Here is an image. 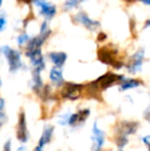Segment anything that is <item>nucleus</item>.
Instances as JSON below:
<instances>
[{"instance_id":"1","label":"nucleus","mask_w":150,"mask_h":151,"mask_svg":"<svg viewBox=\"0 0 150 151\" xmlns=\"http://www.w3.org/2000/svg\"><path fill=\"white\" fill-rule=\"evenodd\" d=\"M0 54L5 58L10 72H17L23 66L22 54L19 50H14L8 45H2L0 47Z\"/></svg>"},{"instance_id":"2","label":"nucleus","mask_w":150,"mask_h":151,"mask_svg":"<svg viewBox=\"0 0 150 151\" xmlns=\"http://www.w3.org/2000/svg\"><path fill=\"white\" fill-rule=\"evenodd\" d=\"M117 54L118 50L116 48L111 47L110 45L102 46L98 50V59L102 63L112 66L115 69H121L123 63L117 59Z\"/></svg>"},{"instance_id":"3","label":"nucleus","mask_w":150,"mask_h":151,"mask_svg":"<svg viewBox=\"0 0 150 151\" xmlns=\"http://www.w3.org/2000/svg\"><path fill=\"white\" fill-rule=\"evenodd\" d=\"M83 88V84L75 83V82H64L62 91H61V96L64 99L75 101L78 98H80Z\"/></svg>"},{"instance_id":"4","label":"nucleus","mask_w":150,"mask_h":151,"mask_svg":"<svg viewBox=\"0 0 150 151\" xmlns=\"http://www.w3.org/2000/svg\"><path fill=\"white\" fill-rule=\"evenodd\" d=\"M73 21H74L76 24H80L81 26H83L84 28L88 29V30L90 32H95L101 27V23L99 22V21L92 19L84 12H77V14L73 17Z\"/></svg>"},{"instance_id":"5","label":"nucleus","mask_w":150,"mask_h":151,"mask_svg":"<svg viewBox=\"0 0 150 151\" xmlns=\"http://www.w3.org/2000/svg\"><path fill=\"white\" fill-rule=\"evenodd\" d=\"M145 58V50L144 48L138 50L130 59L126 64V69L131 74H136L137 72L141 71L143 66V62Z\"/></svg>"},{"instance_id":"6","label":"nucleus","mask_w":150,"mask_h":151,"mask_svg":"<svg viewBox=\"0 0 150 151\" xmlns=\"http://www.w3.org/2000/svg\"><path fill=\"white\" fill-rule=\"evenodd\" d=\"M123 78V75H118V74L112 73V72H107L104 75L100 76L97 80H95V82L100 88V90L103 91L114 86L116 82H120Z\"/></svg>"},{"instance_id":"7","label":"nucleus","mask_w":150,"mask_h":151,"mask_svg":"<svg viewBox=\"0 0 150 151\" xmlns=\"http://www.w3.org/2000/svg\"><path fill=\"white\" fill-rule=\"evenodd\" d=\"M25 56L30 60V63L32 65L33 69L42 71L45 68V62H44V57L42 55L41 48L25 50Z\"/></svg>"},{"instance_id":"8","label":"nucleus","mask_w":150,"mask_h":151,"mask_svg":"<svg viewBox=\"0 0 150 151\" xmlns=\"http://www.w3.org/2000/svg\"><path fill=\"white\" fill-rule=\"evenodd\" d=\"M39 8V14L41 17H43L44 20L50 21L55 18L57 14V6L54 3H50L48 1H45L37 6Z\"/></svg>"},{"instance_id":"9","label":"nucleus","mask_w":150,"mask_h":151,"mask_svg":"<svg viewBox=\"0 0 150 151\" xmlns=\"http://www.w3.org/2000/svg\"><path fill=\"white\" fill-rule=\"evenodd\" d=\"M17 136L18 139L21 142L25 143L28 140V132H27V123H26V117L25 113L22 112L19 117V123H18V129H17Z\"/></svg>"},{"instance_id":"10","label":"nucleus","mask_w":150,"mask_h":151,"mask_svg":"<svg viewBox=\"0 0 150 151\" xmlns=\"http://www.w3.org/2000/svg\"><path fill=\"white\" fill-rule=\"evenodd\" d=\"M93 141L96 144V150H100L101 148L104 145V141H105V134L103 131H101L98 127L97 122L94 123L93 125Z\"/></svg>"},{"instance_id":"11","label":"nucleus","mask_w":150,"mask_h":151,"mask_svg":"<svg viewBox=\"0 0 150 151\" xmlns=\"http://www.w3.org/2000/svg\"><path fill=\"white\" fill-rule=\"evenodd\" d=\"M50 79L52 82V84L56 86H61L64 84V76H63V71L59 67H52L50 71Z\"/></svg>"},{"instance_id":"12","label":"nucleus","mask_w":150,"mask_h":151,"mask_svg":"<svg viewBox=\"0 0 150 151\" xmlns=\"http://www.w3.org/2000/svg\"><path fill=\"white\" fill-rule=\"evenodd\" d=\"M48 58L56 67L62 68L66 63L68 57H67L66 52H50L48 54Z\"/></svg>"},{"instance_id":"13","label":"nucleus","mask_w":150,"mask_h":151,"mask_svg":"<svg viewBox=\"0 0 150 151\" xmlns=\"http://www.w3.org/2000/svg\"><path fill=\"white\" fill-rule=\"evenodd\" d=\"M88 115H90V110L88 109L80 110V111H78L77 113H73L69 116L68 120H67V124L73 127V125L76 124V123H79V122L84 121L88 117Z\"/></svg>"},{"instance_id":"14","label":"nucleus","mask_w":150,"mask_h":151,"mask_svg":"<svg viewBox=\"0 0 150 151\" xmlns=\"http://www.w3.org/2000/svg\"><path fill=\"white\" fill-rule=\"evenodd\" d=\"M137 127H138V122H134V121H122L119 124L118 132L120 133V135L128 136L136 133Z\"/></svg>"},{"instance_id":"15","label":"nucleus","mask_w":150,"mask_h":151,"mask_svg":"<svg viewBox=\"0 0 150 151\" xmlns=\"http://www.w3.org/2000/svg\"><path fill=\"white\" fill-rule=\"evenodd\" d=\"M143 82L139 79H134V78H126L124 77L121 81L119 82L120 91H128L132 88H137L142 84Z\"/></svg>"},{"instance_id":"16","label":"nucleus","mask_w":150,"mask_h":151,"mask_svg":"<svg viewBox=\"0 0 150 151\" xmlns=\"http://www.w3.org/2000/svg\"><path fill=\"white\" fill-rule=\"evenodd\" d=\"M54 131H55L54 127H52V125H46V127H44L43 132H42V135H41V137H40L38 146H40V147H43V146H45L47 143H50V140H52Z\"/></svg>"},{"instance_id":"17","label":"nucleus","mask_w":150,"mask_h":151,"mask_svg":"<svg viewBox=\"0 0 150 151\" xmlns=\"http://www.w3.org/2000/svg\"><path fill=\"white\" fill-rule=\"evenodd\" d=\"M41 71L36 69H33L32 72V88L36 93H39V91H42L43 88V82H42L41 79V75H40Z\"/></svg>"},{"instance_id":"18","label":"nucleus","mask_w":150,"mask_h":151,"mask_svg":"<svg viewBox=\"0 0 150 151\" xmlns=\"http://www.w3.org/2000/svg\"><path fill=\"white\" fill-rule=\"evenodd\" d=\"M86 0H66L63 4V9L68 12V10H72L74 8H77L80 4H82Z\"/></svg>"},{"instance_id":"19","label":"nucleus","mask_w":150,"mask_h":151,"mask_svg":"<svg viewBox=\"0 0 150 151\" xmlns=\"http://www.w3.org/2000/svg\"><path fill=\"white\" fill-rule=\"evenodd\" d=\"M50 34H52V29H50V25H48L47 21L44 20L43 22L41 23V25H40L39 35L42 36V37H43L44 39L46 40L50 36Z\"/></svg>"},{"instance_id":"20","label":"nucleus","mask_w":150,"mask_h":151,"mask_svg":"<svg viewBox=\"0 0 150 151\" xmlns=\"http://www.w3.org/2000/svg\"><path fill=\"white\" fill-rule=\"evenodd\" d=\"M31 36L29 35L28 33H21L18 35V37H17V44H18L19 46H26L27 43L29 42V40H30Z\"/></svg>"},{"instance_id":"21","label":"nucleus","mask_w":150,"mask_h":151,"mask_svg":"<svg viewBox=\"0 0 150 151\" xmlns=\"http://www.w3.org/2000/svg\"><path fill=\"white\" fill-rule=\"evenodd\" d=\"M7 28V19L4 14H0V33L4 32Z\"/></svg>"},{"instance_id":"22","label":"nucleus","mask_w":150,"mask_h":151,"mask_svg":"<svg viewBox=\"0 0 150 151\" xmlns=\"http://www.w3.org/2000/svg\"><path fill=\"white\" fill-rule=\"evenodd\" d=\"M126 143H128V138H126V136L120 135L119 137H117V140H116V144H117L118 147L122 148L124 145H126Z\"/></svg>"},{"instance_id":"23","label":"nucleus","mask_w":150,"mask_h":151,"mask_svg":"<svg viewBox=\"0 0 150 151\" xmlns=\"http://www.w3.org/2000/svg\"><path fill=\"white\" fill-rule=\"evenodd\" d=\"M97 40H98V42H104L105 40H107L106 33H104V32H99L98 37H97Z\"/></svg>"},{"instance_id":"24","label":"nucleus","mask_w":150,"mask_h":151,"mask_svg":"<svg viewBox=\"0 0 150 151\" xmlns=\"http://www.w3.org/2000/svg\"><path fill=\"white\" fill-rule=\"evenodd\" d=\"M3 109H4V100L0 98V118L3 116Z\"/></svg>"},{"instance_id":"25","label":"nucleus","mask_w":150,"mask_h":151,"mask_svg":"<svg viewBox=\"0 0 150 151\" xmlns=\"http://www.w3.org/2000/svg\"><path fill=\"white\" fill-rule=\"evenodd\" d=\"M45 1H47V0H32V3L34 4L35 6H38V5H40L41 3H43V2H45Z\"/></svg>"},{"instance_id":"26","label":"nucleus","mask_w":150,"mask_h":151,"mask_svg":"<svg viewBox=\"0 0 150 151\" xmlns=\"http://www.w3.org/2000/svg\"><path fill=\"white\" fill-rule=\"evenodd\" d=\"M3 151H10V142L8 141L7 143L5 144V146H4V149Z\"/></svg>"},{"instance_id":"27","label":"nucleus","mask_w":150,"mask_h":151,"mask_svg":"<svg viewBox=\"0 0 150 151\" xmlns=\"http://www.w3.org/2000/svg\"><path fill=\"white\" fill-rule=\"evenodd\" d=\"M148 28H150V19L146 20L144 23V29H148Z\"/></svg>"},{"instance_id":"28","label":"nucleus","mask_w":150,"mask_h":151,"mask_svg":"<svg viewBox=\"0 0 150 151\" xmlns=\"http://www.w3.org/2000/svg\"><path fill=\"white\" fill-rule=\"evenodd\" d=\"M145 118L150 122V108L146 111V113H145Z\"/></svg>"},{"instance_id":"29","label":"nucleus","mask_w":150,"mask_h":151,"mask_svg":"<svg viewBox=\"0 0 150 151\" xmlns=\"http://www.w3.org/2000/svg\"><path fill=\"white\" fill-rule=\"evenodd\" d=\"M140 1L142 2L143 4H145V5L150 6V0H140Z\"/></svg>"},{"instance_id":"30","label":"nucleus","mask_w":150,"mask_h":151,"mask_svg":"<svg viewBox=\"0 0 150 151\" xmlns=\"http://www.w3.org/2000/svg\"><path fill=\"white\" fill-rule=\"evenodd\" d=\"M19 1L23 2V3H31V2H32V0H19Z\"/></svg>"},{"instance_id":"31","label":"nucleus","mask_w":150,"mask_h":151,"mask_svg":"<svg viewBox=\"0 0 150 151\" xmlns=\"http://www.w3.org/2000/svg\"><path fill=\"white\" fill-rule=\"evenodd\" d=\"M123 2H126V3H133V2H136L137 0H122Z\"/></svg>"},{"instance_id":"32","label":"nucleus","mask_w":150,"mask_h":151,"mask_svg":"<svg viewBox=\"0 0 150 151\" xmlns=\"http://www.w3.org/2000/svg\"><path fill=\"white\" fill-rule=\"evenodd\" d=\"M34 151H42V147H40V146H37V147L34 149Z\"/></svg>"},{"instance_id":"33","label":"nucleus","mask_w":150,"mask_h":151,"mask_svg":"<svg viewBox=\"0 0 150 151\" xmlns=\"http://www.w3.org/2000/svg\"><path fill=\"white\" fill-rule=\"evenodd\" d=\"M3 1L4 0H0V8L2 7V5H3Z\"/></svg>"},{"instance_id":"34","label":"nucleus","mask_w":150,"mask_h":151,"mask_svg":"<svg viewBox=\"0 0 150 151\" xmlns=\"http://www.w3.org/2000/svg\"><path fill=\"white\" fill-rule=\"evenodd\" d=\"M149 151H150V144H149Z\"/></svg>"}]
</instances>
